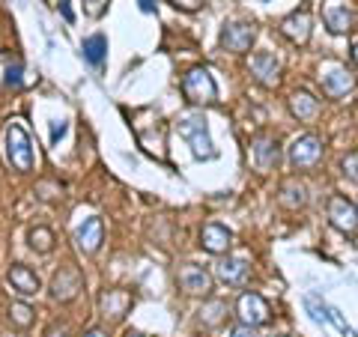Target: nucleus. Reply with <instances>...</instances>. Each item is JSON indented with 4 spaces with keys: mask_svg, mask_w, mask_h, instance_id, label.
<instances>
[{
    "mask_svg": "<svg viewBox=\"0 0 358 337\" xmlns=\"http://www.w3.org/2000/svg\"><path fill=\"white\" fill-rule=\"evenodd\" d=\"M3 155L15 171H21V173L33 171V143H30L27 129L21 126L18 120L9 122L6 131H3Z\"/></svg>",
    "mask_w": 358,
    "mask_h": 337,
    "instance_id": "f257e3e1",
    "label": "nucleus"
},
{
    "mask_svg": "<svg viewBox=\"0 0 358 337\" xmlns=\"http://www.w3.org/2000/svg\"><path fill=\"white\" fill-rule=\"evenodd\" d=\"M182 96L192 105H215L218 102V87L212 81L206 66H194L182 78Z\"/></svg>",
    "mask_w": 358,
    "mask_h": 337,
    "instance_id": "f03ea898",
    "label": "nucleus"
},
{
    "mask_svg": "<svg viewBox=\"0 0 358 337\" xmlns=\"http://www.w3.org/2000/svg\"><path fill=\"white\" fill-rule=\"evenodd\" d=\"M179 134L188 141V147H192V152L197 159H215V147H212V138H209L203 117H185L179 122Z\"/></svg>",
    "mask_w": 358,
    "mask_h": 337,
    "instance_id": "7ed1b4c3",
    "label": "nucleus"
},
{
    "mask_svg": "<svg viewBox=\"0 0 358 337\" xmlns=\"http://www.w3.org/2000/svg\"><path fill=\"white\" fill-rule=\"evenodd\" d=\"M322 138L317 134H301L289 143V164L296 167V171H310V167H317L322 162Z\"/></svg>",
    "mask_w": 358,
    "mask_h": 337,
    "instance_id": "20e7f679",
    "label": "nucleus"
},
{
    "mask_svg": "<svg viewBox=\"0 0 358 337\" xmlns=\"http://www.w3.org/2000/svg\"><path fill=\"white\" fill-rule=\"evenodd\" d=\"M254 39H257V27L248 24V21H233V24H224L221 36H218L221 48L233 51V54H245L254 45Z\"/></svg>",
    "mask_w": 358,
    "mask_h": 337,
    "instance_id": "39448f33",
    "label": "nucleus"
},
{
    "mask_svg": "<svg viewBox=\"0 0 358 337\" xmlns=\"http://www.w3.org/2000/svg\"><path fill=\"white\" fill-rule=\"evenodd\" d=\"M329 221H331L334 230H341L346 236H355L358 233V206L352 203V200L334 194L329 200Z\"/></svg>",
    "mask_w": 358,
    "mask_h": 337,
    "instance_id": "423d86ee",
    "label": "nucleus"
},
{
    "mask_svg": "<svg viewBox=\"0 0 358 337\" xmlns=\"http://www.w3.org/2000/svg\"><path fill=\"white\" fill-rule=\"evenodd\" d=\"M236 313L242 325H251V329H257V325H266L268 317H272V308H268V301L263 296L257 293H242L239 301H236Z\"/></svg>",
    "mask_w": 358,
    "mask_h": 337,
    "instance_id": "0eeeda50",
    "label": "nucleus"
},
{
    "mask_svg": "<svg viewBox=\"0 0 358 337\" xmlns=\"http://www.w3.org/2000/svg\"><path fill=\"white\" fill-rule=\"evenodd\" d=\"M176 280H179V287H182L188 296H209L212 293V275L197 263H185L176 272Z\"/></svg>",
    "mask_w": 358,
    "mask_h": 337,
    "instance_id": "6e6552de",
    "label": "nucleus"
},
{
    "mask_svg": "<svg viewBox=\"0 0 358 337\" xmlns=\"http://www.w3.org/2000/svg\"><path fill=\"white\" fill-rule=\"evenodd\" d=\"M251 159H254V167L257 171H272V167L278 164V159H281V147H278V141L272 138V134H254L251 141Z\"/></svg>",
    "mask_w": 358,
    "mask_h": 337,
    "instance_id": "1a4fd4ad",
    "label": "nucleus"
},
{
    "mask_svg": "<svg viewBox=\"0 0 358 337\" xmlns=\"http://www.w3.org/2000/svg\"><path fill=\"white\" fill-rule=\"evenodd\" d=\"M84 287V278L75 266H60V272L51 280V296L57 301H72Z\"/></svg>",
    "mask_w": 358,
    "mask_h": 337,
    "instance_id": "9d476101",
    "label": "nucleus"
},
{
    "mask_svg": "<svg viewBox=\"0 0 358 337\" xmlns=\"http://www.w3.org/2000/svg\"><path fill=\"white\" fill-rule=\"evenodd\" d=\"M251 75L257 84L263 87H275L278 81H281V63L275 60V54L268 51H257L251 57Z\"/></svg>",
    "mask_w": 358,
    "mask_h": 337,
    "instance_id": "9b49d317",
    "label": "nucleus"
},
{
    "mask_svg": "<svg viewBox=\"0 0 358 337\" xmlns=\"http://www.w3.org/2000/svg\"><path fill=\"white\" fill-rule=\"evenodd\" d=\"M102 239H105V224L102 218H87L81 227L75 230V245L81 248L84 254H96L99 248H102Z\"/></svg>",
    "mask_w": 358,
    "mask_h": 337,
    "instance_id": "f8f14e48",
    "label": "nucleus"
},
{
    "mask_svg": "<svg viewBox=\"0 0 358 337\" xmlns=\"http://www.w3.org/2000/svg\"><path fill=\"white\" fill-rule=\"evenodd\" d=\"M281 33L289 42L305 45L310 39V13H308V9H296V13H289L281 21Z\"/></svg>",
    "mask_w": 358,
    "mask_h": 337,
    "instance_id": "ddd939ff",
    "label": "nucleus"
},
{
    "mask_svg": "<svg viewBox=\"0 0 358 337\" xmlns=\"http://www.w3.org/2000/svg\"><path fill=\"white\" fill-rule=\"evenodd\" d=\"M6 280L13 284V289L18 296H36L39 293V275L33 272V268H27V266H21V263H15V266H9V272H6Z\"/></svg>",
    "mask_w": 358,
    "mask_h": 337,
    "instance_id": "4468645a",
    "label": "nucleus"
},
{
    "mask_svg": "<svg viewBox=\"0 0 358 337\" xmlns=\"http://www.w3.org/2000/svg\"><path fill=\"white\" fill-rule=\"evenodd\" d=\"M215 275H218L227 287H239V284H245V280H248L251 266L245 263L242 257H224V260H218V266H215Z\"/></svg>",
    "mask_w": 358,
    "mask_h": 337,
    "instance_id": "2eb2a0df",
    "label": "nucleus"
},
{
    "mask_svg": "<svg viewBox=\"0 0 358 337\" xmlns=\"http://www.w3.org/2000/svg\"><path fill=\"white\" fill-rule=\"evenodd\" d=\"M322 18H326V27L331 33H350L352 30V21H355L352 9L346 6V3H341V0H329L326 9H322Z\"/></svg>",
    "mask_w": 358,
    "mask_h": 337,
    "instance_id": "dca6fc26",
    "label": "nucleus"
},
{
    "mask_svg": "<svg viewBox=\"0 0 358 337\" xmlns=\"http://www.w3.org/2000/svg\"><path fill=\"white\" fill-rule=\"evenodd\" d=\"M322 89H326V96L341 99L355 89V75L350 69H343V66H334V69L322 78Z\"/></svg>",
    "mask_w": 358,
    "mask_h": 337,
    "instance_id": "f3484780",
    "label": "nucleus"
},
{
    "mask_svg": "<svg viewBox=\"0 0 358 337\" xmlns=\"http://www.w3.org/2000/svg\"><path fill=\"white\" fill-rule=\"evenodd\" d=\"M230 242H233V233L227 227H221V224H206L203 233H200V245L209 254H227Z\"/></svg>",
    "mask_w": 358,
    "mask_h": 337,
    "instance_id": "a211bd4d",
    "label": "nucleus"
},
{
    "mask_svg": "<svg viewBox=\"0 0 358 337\" xmlns=\"http://www.w3.org/2000/svg\"><path fill=\"white\" fill-rule=\"evenodd\" d=\"M289 114L296 120H313L320 114V99H313L308 89H296V93L289 96Z\"/></svg>",
    "mask_w": 358,
    "mask_h": 337,
    "instance_id": "6ab92c4d",
    "label": "nucleus"
},
{
    "mask_svg": "<svg viewBox=\"0 0 358 337\" xmlns=\"http://www.w3.org/2000/svg\"><path fill=\"white\" fill-rule=\"evenodd\" d=\"M131 308V296L126 293V289H108V293L102 296V310L105 317L110 320H122Z\"/></svg>",
    "mask_w": 358,
    "mask_h": 337,
    "instance_id": "aec40b11",
    "label": "nucleus"
},
{
    "mask_svg": "<svg viewBox=\"0 0 358 337\" xmlns=\"http://www.w3.org/2000/svg\"><path fill=\"white\" fill-rule=\"evenodd\" d=\"M281 203L287 209H301L308 203V188L296 182V179H287V182L281 185Z\"/></svg>",
    "mask_w": 358,
    "mask_h": 337,
    "instance_id": "412c9836",
    "label": "nucleus"
},
{
    "mask_svg": "<svg viewBox=\"0 0 358 337\" xmlns=\"http://www.w3.org/2000/svg\"><path fill=\"white\" fill-rule=\"evenodd\" d=\"M81 51H84V60L87 63L102 66V60L108 57V39L102 36V33H96V36H87L84 45H81Z\"/></svg>",
    "mask_w": 358,
    "mask_h": 337,
    "instance_id": "4be33fe9",
    "label": "nucleus"
},
{
    "mask_svg": "<svg viewBox=\"0 0 358 337\" xmlns=\"http://www.w3.org/2000/svg\"><path fill=\"white\" fill-rule=\"evenodd\" d=\"M27 239H30V248L39 251V254H48L54 248V233L48 227H33Z\"/></svg>",
    "mask_w": 358,
    "mask_h": 337,
    "instance_id": "5701e85b",
    "label": "nucleus"
},
{
    "mask_svg": "<svg viewBox=\"0 0 358 337\" xmlns=\"http://www.w3.org/2000/svg\"><path fill=\"white\" fill-rule=\"evenodd\" d=\"M9 320H13L18 329H30L33 325V308L24 305V301H15V305L9 308Z\"/></svg>",
    "mask_w": 358,
    "mask_h": 337,
    "instance_id": "b1692460",
    "label": "nucleus"
},
{
    "mask_svg": "<svg viewBox=\"0 0 358 337\" xmlns=\"http://www.w3.org/2000/svg\"><path fill=\"white\" fill-rule=\"evenodd\" d=\"M224 310H227L224 308V301H209V305L200 310V322L203 325H218L224 320Z\"/></svg>",
    "mask_w": 358,
    "mask_h": 337,
    "instance_id": "393cba45",
    "label": "nucleus"
},
{
    "mask_svg": "<svg viewBox=\"0 0 358 337\" xmlns=\"http://www.w3.org/2000/svg\"><path fill=\"white\" fill-rule=\"evenodd\" d=\"M343 173L346 179H352V182H358V150H352L350 155H343Z\"/></svg>",
    "mask_w": 358,
    "mask_h": 337,
    "instance_id": "a878e982",
    "label": "nucleus"
},
{
    "mask_svg": "<svg viewBox=\"0 0 358 337\" xmlns=\"http://www.w3.org/2000/svg\"><path fill=\"white\" fill-rule=\"evenodd\" d=\"M21 81H24V78H21V63H9V66H6V78H3V84H6L9 89H18V87H21Z\"/></svg>",
    "mask_w": 358,
    "mask_h": 337,
    "instance_id": "bb28decb",
    "label": "nucleus"
},
{
    "mask_svg": "<svg viewBox=\"0 0 358 337\" xmlns=\"http://www.w3.org/2000/svg\"><path fill=\"white\" fill-rule=\"evenodd\" d=\"M84 3V13L90 18H99V15H105V9H108V0H81Z\"/></svg>",
    "mask_w": 358,
    "mask_h": 337,
    "instance_id": "cd10ccee",
    "label": "nucleus"
},
{
    "mask_svg": "<svg viewBox=\"0 0 358 337\" xmlns=\"http://www.w3.org/2000/svg\"><path fill=\"white\" fill-rule=\"evenodd\" d=\"M305 305H308V310H310V317L317 320V322H322V320H329V310L326 308H320V299L317 296H308L305 299Z\"/></svg>",
    "mask_w": 358,
    "mask_h": 337,
    "instance_id": "c85d7f7f",
    "label": "nucleus"
},
{
    "mask_svg": "<svg viewBox=\"0 0 358 337\" xmlns=\"http://www.w3.org/2000/svg\"><path fill=\"white\" fill-rule=\"evenodd\" d=\"M176 9H182V13H197L200 6H203V0H171Z\"/></svg>",
    "mask_w": 358,
    "mask_h": 337,
    "instance_id": "c756f323",
    "label": "nucleus"
},
{
    "mask_svg": "<svg viewBox=\"0 0 358 337\" xmlns=\"http://www.w3.org/2000/svg\"><path fill=\"white\" fill-rule=\"evenodd\" d=\"M45 337H69V325H57L54 322L48 331H45Z\"/></svg>",
    "mask_w": 358,
    "mask_h": 337,
    "instance_id": "7c9ffc66",
    "label": "nucleus"
},
{
    "mask_svg": "<svg viewBox=\"0 0 358 337\" xmlns=\"http://www.w3.org/2000/svg\"><path fill=\"white\" fill-rule=\"evenodd\" d=\"M230 337H257V331L251 329V325H236V329L230 331Z\"/></svg>",
    "mask_w": 358,
    "mask_h": 337,
    "instance_id": "2f4dec72",
    "label": "nucleus"
},
{
    "mask_svg": "<svg viewBox=\"0 0 358 337\" xmlns=\"http://www.w3.org/2000/svg\"><path fill=\"white\" fill-rule=\"evenodd\" d=\"M63 131H66V122H57V126L51 129V143H57L63 138Z\"/></svg>",
    "mask_w": 358,
    "mask_h": 337,
    "instance_id": "473e14b6",
    "label": "nucleus"
},
{
    "mask_svg": "<svg viewBox=\"0 0 358 337\" xmlns=\"http://www.w3.org/2000/svg\"><path fill=\"white\" fill-rule=\"evenodd\" d=\"M60 13H63V18L66 21H72L75 15H72V6H69V0H60Z\"/></svg>",
    "mask_w": 358,
    "mask_h": 337,
    "instance_id": "72a5a7b5",
    "label": "nucleus"
},
{
    "mask_svg": "<svg viewBox=\"0 0 358 337\" xmlns=\"http://www.w3.org/2000/svg\"><path fill=\"white\" fill-rule=\"evenodd\" d=\"M138 3H141L143 13H155V0H138Z\"/></svg>",
    "mask_w": 358,
    "mask_h": 337,
    "instance_id": "f704fd0d",
    "label": "nucleus"
},
{
    "mask_svg": "<svg viewBox=\"0 0 358 337\" xmlns=\"http://www.w3.org/2000/svg\"><path fill=\"white\" fill-rule=\"evenodd\" d=\"M84 337H108V334H105L102 329H90V331H87Z\"/></svg>",
    "mask_w": 358,
    "mask_h": 337,
    "instance_id": "c9c22d12",
    "label": "nucleus"
},
{
    "mask_svg": "<svg viewBox=\"0 0 358 337\" xmlns=\"http://www.w3.org/2000/svg\"><path fill=\"white\" fill-rule=\"evenodd\" d=\"M352 57H355V66H358V42H355V48H352Z\"/></svg>",
    "mask_w": 358,
    "mask_h": 337,
    "instance_id": "e433bc0d",
    "label": "nucleus"
},
{
    "mask_svg": "<svg viewBox=\"0 0 358 337\" xmlns=\"http://www.w3.org/2000/svg\"><path fill=\"white\" fill-rule=\"evenodd\" d=\"M126 337H147V334H141V331H129Z\"/></svg>",
    "mask_w": 358,
    "mask_h": 337,
    "instance_id": "4c0bfd02",
    "label": "nucleus"
}]
</instances>
